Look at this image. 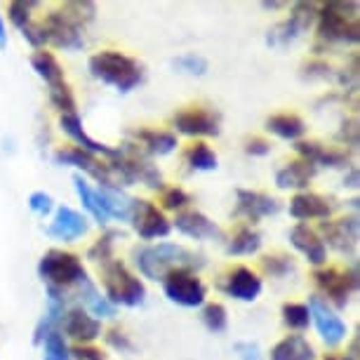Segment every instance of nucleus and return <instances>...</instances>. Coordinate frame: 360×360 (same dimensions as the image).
<instances>
[{"label": "nucleus", "mask_w": 360, "mask_h": 360, "mask_svg": "<svg viewBox=\"0 0 360 360\" xmlns=\"http://www.w3.org/2000/svg\"><path fill=\"white\" fill-rule=\"evenodd\" d=\"M132 257H134V266L148 281H162L174 269L195 271L205 264L200 255L191 252L184 245H176V243H155V245L134 248Z\"/></svg>", "instance_id": "1"}, {"label": "nucleus", "mask_w": 360, "mask_h": 360, "mask_svg": "<svg viewBox=\"0 0 360 360\" xmlns=\"http://www.w3.org/2000/svg\"><path fill=\"white\" fill-rule=\"evenodd\" d=\"M87 66H90L92 78L115 87L120 94L132 92L134 87L144 83V66L120 50H101L92 54Z\"/></svg>", "instance_id": "2"}, {"label": "nucleus", "mask_w": 360, "mask_h": 360, "mask_svg": "<svg viewBox=\"0 0 360 360\" xmlns=\"http://www.w3.org/2000/svg\"><path fill=\"white\" fill-rule=\"evenodd\" d=\"M318 40L328 45L349 43L356 45L360 40V22H358V3H332L318 5Z\"/></svg>", "instance_id": "3"}, {"label": "nucleus", "mask_w": 360, "mask_h": 360, "mask_svg": "<svg viewBox=\"0 0 360 360\" xmlns=\"http://www.w3.org/2000/svg\"><path fill=\"white\" fill-rule=\"evenodd\" d=\"M101 285H104V297L111 307H127L134 309L144 304L146 299V285L141 283L139 276H134L123 262L113 257L111 262L99 266Z\"/></svg>", "instance_id": "4"}, {"label": "nucleus", "mask_w": 360, "mask_h": 360, "mask_svg": "<svg viewBox=\"0 0 360 360\" xmlns=\"http://www.w3.org/2000/svg\"><path fill=\"white\" fill-rule=\"evenodd\" d=\"M38 276L47 288L69 292L87 278V271L78 255L66 250H47L38 262Z\"/></svg>", "instance_id": "5"}, {"label": "nucleus", "mask_w": 360, "mask_h": 360, "mask_svg": "<svg viewBox=\"0 0 360 360\" xmlns=\"http://www.w3.org/2000/svg\"><path fill=\"white\" fill-rule=\"evenodd\" d=\"M38 29L43 33L45 45L59 47L66 52H78L85 47V29L73 22L62 8L47 12L38 22Z\"/></svg>", "instance_id": "6"}, {"label": "nucleus", "mask_w": 360, "mask_h": 360, "mask_svg": "<svg viewBox=\"0 0 360 360\" xmlns=\"http://www.w3.org/2000/svg\"><path fill=\"white\" fill-rule=\"evenodd\" d=\"M316 15H318V3H295L290 17H285L274 29H269L266 45L276 47V50H285L292 43H297L314 26Z\"/></svg>", "instance_id": "7"}, {"label": "nucleus", "mask_w": 360, "mask_h": 360, "mask_svg": "<svg viewBox=\"0 0 360 360\" xmlns=\"http://www.w3.org/2000/svg\"><path fill=\"white\" fill-rule=\"evenodd\" d=\"M160 283H162V292H165V297L172 304H176V307L195 309V307H202V304H205L207 288L195 271L174 269V271H169Z\"/></svg>", "instance_id": "8"}, {"label": "nucleus", "mask_w": 360, "mask_h": 360, "mask_svg": "<svg viewBox=\"0 0 360 360\" xmlns=\"http://www.w3.org/2000/svg\"><path fill=\"white\" fill-rule=\"evenodd\" d=\"M314 281L318 290L323 292L325 302L335 304L337 309H344L351 302V295L358 290V271L356 269H337V266H321L314 271Z\"/></svg>", "instance_id": "9"}, {"label": "nucleus", "mask_w": 360, "mask_h": 360, "mask_svg": "<svg viewBox=\"0 0 360 360\" xmlns=\"http://www.w3.org/2000/svg\"><path fill=\"white\" fill-rule=\"evenodd\" d=\"M172 123L176 132L184 137H219L221 118L217 111H210L205 106H186L174 113Z\"/></svg>", "instance_id": "10"}, {"label": "nucleus", "mask_w": 360, "mask_h": 360, "mask_svg": "<svg viewBox=\"0 0 360 360\" xmlns=\"http://www.w3.org/2000/svg\"><path fill=\"white\" fill-rule=\"evenodd\" d=\"M307 307L311 311V323L316 325V330H318V335H321L323 344L328 346V349H337V346L346 339V335H349L346 323L337 316V311L318 295H314L309 299Z\"/></svg>", "instance_id": "11"}, {"label": "nucleus", "mask_w": 360, "mask_h": 360, "mask_svg": "<svg viewBox=\"0 0 360 360\" xmlns=\"http://www.w3.org/2000/svg\"><path fill=\"white\" fill-rule=\"evenodd\" d=\"M130 224L141 240H155V238H165L172 231V224L165 217V212L148 200L134 198V207L130 214Z\"/></svg>", "instance_id": "12"}, {"label": "nucleus", "mask_w": 360, "mask_h": 360, "mask_svg": "<svg viewBox=\"0 0 360 360\" xmlns=\"http://www.w3.org/2000/svg\"><path fill=\"white\" fill-rule=\"evenodd\" d=\"M90 231V221L85 214H80L78 210H73L69 205H62L54 210V219L47 226V236L54 240H64V243H76L83 236H87Z\"/></svg>", "instance_id": "13"}, {"label": "nucleus", "mask_w": 360, "mask_h": 360, "mask_svg": "<svg viewBox=\"0 0 360 360\" xmlns=\"http://www.w3.org/2000/svg\"><path fill=\"white\" fill-rule=\"evenodd\" d=\"M318 236H323L325 240H328V245L332 250H337L339 255H351L358 245V219L356 217L325 219V221H321V233Z\"/></svg>", "instance_id": "14"}, {"label": "nucleus", "mask_w": 360, "mask_h": 360, "mask_svg": "<svg viewBox=\"0 0 360 360\" xmlns=\"http://www.w3.org/2000/svg\"><path fill=\"white\" fill-rule=\"evenodd\" d=\"M59 330L64 332L62 337H69L76 344H92L94 339L101 337V323L94 316L87 314L83 307L66 309Z\"/></svg>", "instance_id": "15"}, {"label": "nucleus", "mask_w": 360, "mask_h": 360, "mask_svg": "<svg viewBox=\"0 0 360 360\" xmlns=\"http://www.w3.org/2000/svg\"><path fill=\"white\" fill-rule=\"evenodd\" d=\"M54 162H59V165H71V167L83 169V174L92 176V179H97L99 184H113L111 172H108L106 162L99 160L97 155H92V153L83 151V148H78V146L59 148V151L54 153Z\"/></svg>", "instance_id": "16"}, {"label": "nucleus", "mask_w": 360, "mask_h": 360, "mask_svg": "<svg viewBox=\"0 0 360 360\" xmlns=\"http://www.w3.org/2000/svg\"><path fill=\"white\" fill-rule=\"evenodd\" d=\"M59 127H62V132L78 148H83V151L92 153V155H97V158H101V155H104V158L111 160V158H115V153H118V148H113V146H108V144H101V141H97V139H92L90 134L85 132L83 120H80L78 113H64V115H59Z\"/></svg>", "instance_id": "17"}, {"label": "nucleus", "mask_w": 360, "mask_h": 360, "mask_svg": "<svg viewBox=\"0 0 360 360\" xmlns=\"http://www.w3.org/2000/svg\"><path fill=\"white\" fill-rule=\"evenodd\" d=\"M335 212V200L325 198L321 193H311L302 191L297 195H292L290 200V217L297 219L299 224H307L309 219H330Z\"/></svg>", "instance_id": "18"}, {"label": "nucleus", "mask_w": 360, "mask_h": 360, "mask_svg": "<svg viewBox=\"0 0 360 360\" xmlns=\"http://www.w3.org/2000/svg\"><path fill=\"white\" fill-rule=\"evenodd\" d=\"M221 290L226 292L229 297L238 299V302H255L259 299L264 283L257 271L250 266H236L229 271L226 281L221 283Z\"/></svg>", "instance_id": "19"}, {"label": "nucleus", "mask_w": 360, "mask_h": 360, "mask_svg": "<svg viewBox=\"0 0 360 360\" xmlns=\"http://www.w3.org/2000/svg\"><path fill=\"white\" fill-rule=\"evenodd\" d=\"M236 198H238L236 217H245V219L252 221V224L264 219V217L281 212V200L271 198V195H266V193L250 191V188H238Z\"/></svg>", "instance_id": "20"}, {"label": "nucleus", "mask_w": 360, "mask_h": 360, "mask_svg": "<svg viewBox=\"0 0 360 360\" xmlns=\"http://www.w3.org/2000/svg\"><path fill=\"white\" fill-rule=\"evenodd\" d=\"M290 243L297 252H302L309 259V264L314 266H325L328 264V248H325L323 238L318 236V231H314L309 224H295L290 231Z\"/></svg>", "instance_id": "21"}, {"label": "nucleus", "mask_w": 360, "mask_h": 360, "mask_svg": "<svg viewBox=\"0 0 360 360\" xmlns=\"http://www.w3.org/2000/svg\"><path fill=\"white\" fill-rule=\"evenodd\" d=\"M66 309H69V297H66V292L47 288V307H45L43 318H40L36 325V332H33V344L40 346L52 332H59V325H62Z\"/></svg>", "instance_id": "22"}, {"label": "nucleus", "mask_w": 360, "mask_h": 360, "mask_svg": "<svg viewBox=\"0 0 360 360\" xmlns=\"http://www.w3.org/2000/svg\"><path fill=\"white\" fill-rule=\"evenodd\" d=\"M174 229L195 240H224V231L198 210H181L174 219Z\"/></svg>", "instance_id": "23"}, {"label": "nucleus", "mask_w": 360, "mask_h": 360, "mask_svg": "<svg viewBox=\"0 0 360 360\" xmlns=\"http://www.w3.org/2000/svg\"><path fill=\"white\" fill-rule=\"evenodd\" d=\"M318 167L309 160H292L288 165H283L276 172V186L281 191H307V186L311 184V179L316 176Z\"/></svg>", "instance_id": "24"}, {"label": "nucleus", "mask_w": 360, "mask_h": 360, "mask_svg": "<svg viewBox=\"0 0 360 360\" xmlns=\"http://www.w3.org/2000/svg\"><path fill=\"white\" fill-rule=\"evenodd\" d=\"M97 193H99L101 207H104L108 219L130 221V214H132V207H134L132 195H127L123 188L113 186V184H99Z\"/></svg>", "instance_id": "25"}, {"label": "nucleus", "mask_w": 360, "mask_h": 360, "mask_svg": "<svg viewBox=\"0 0 360 360\" xmlns=\"http://www.w3.org/2000/svg\"><path fill=\"white\" fill-rule=\"evenodd\" d=\"M295 151L302 155V160H309L314 165L325 167H344L349 162V153L339 151V148H328L321 141H297Z\"/></svg>", "instance_id": "26"}, {"label": "nucleus", "mask_w": 360, "mask_h": 360, "mask_svg": "<svg viewBox=\"0 0 360 360\" xmlns=\"http://www.w3.org/2000/svg\"><path fill=\"white\" fill-rule=\"evenodd\" d=\"M132 139L141 144V151L151 153V155H169L179 146L176 134L167 130H151V127H139L132 132Z\"/></svg>", "instance_id": "27"}, {"label": "nucleus", "mask_w": 360, "mask_h": 360, "mask_svg": "<svg viewBox=\"0 0 360 360\" xmlns=\"http://www.w3.org/2000/svg\"><path fill=\"white\" fill-rule=\"evenodd\" d=\"M76 297L83 302V309L87 311L90 316H94L99 321V318H113L115 316V307L106 302V297L101 295L97 290V285L92 283V278L87 276L83 283L76 288Z\"/></svg>", "instance_id": "28"}, {"label": "nucleus", "mask_w": 360, "mask_h": 360, "mask_svg": "<svg viewBox=\"0 0 360 360\" xmlns=\"http://www.w3.org/2000/svg\"><path fill=\"white\" fill-rule=\"evenodd\" d=\"M269 360H316V349L302 335H288L271 349Z\"/></svg>", "instance_id": "29"}, {"label": "nucleus", "mask_w": 360, "mask_h": 360, "mask_svg": "<svg viewBox=\"0 0 360 360\" xmlns=\"http://www.w3.org/2000/svg\"><path fill=\"white\" fill-rule=\"evenodd\" d=\"M31 66H33V71L38 73V78H40V80H45V85L50 87V90H52V87H57V85L66 83L62 64H59V59L54 57L52 52H47V50L33 52Z\"/></svg>", "instance_id": "30"}, {"label": "nucleus", "mask_w": 360, "mask_h": 360, "mask_svg": "<svg viewBox=\"0 0 360 360\" xmlns=\"http://www.w3.org/2000/svg\"><path fill=\"white\" fill-rule=\"evenodd\" d=\"M266 130L281 139L299 141L304 137V132H307V125H304V120L297 113H276L266 118Z\"/></svg>", "instance_id": "31"}, {"label": "nucleus", "mask_w": 360, "mask_h": 360, "mask_svg": "<svg viewBox=\"0 0 360 360\" xmlns=\"http://www.w3.org/2000/svg\"><path fill=\"white\" fill-rule=\"evenodd\" d=\"M73 186H76V193H78L80 202H83V207L87 210V214H90L99 226H106L111 219H108L104 207H101L97 188H92L90 184H87V179L83 174H73Z\"/></svg>", "instance_id": "32"}, {"label": "nucleus", "mask_w": 360, "mask_h": 360, "mask_svg": "<svg viewBox=\"0 0 360 360\" xmlns=\"http://www.w3.org/2000/svg\"><path fill=\"white\" fill-rule=\"evenodd\" d=\"M262 233L255 231L252 226H240L231 236L229 245H226V252L233 255V257H250V255H257L262 250Z\"/></svg>", "instance_id": "33"}, {"label": "nucleus", "mask_w": 360, "mask_h": 360, "mask_svg": "<svg viewBox=\"0 0 360 360\" xmlns=\"http://www.w3.org/2000/svg\"><path fill=\"white\" fill-rule=\"evenodd\" d=\"M184 160L195 172H214L219 167V158H217V153L205 141H195V144L188 146L184 151Z\"/></svg>", "instance_id": "34"}, {"label": "nucleus", "mask_w": 360, "mask_h": 360, "mask_svg": "<svg viewBox=\"0 0 360 360\" xmlns=\"http://www.w3.org/2000/svg\"><path fill=\"white\" fill-rule=\"evenodd\" d=\"M36 8H40V3H36V0H12L8 5V17L12 26L24 33L33 24V10Z\"/></svg>", "instance_id": "35"}, {"label": "nucleus", "mask_w": 360, "mask_h": 360, "mask_svg": "<svg viewBox=\"0 0 360 360\" xmlns=\"http://www.w3.org/2000/svg\"><path fill=\"white\" fill-rule=\"evenodd\" d=\"M281 316H283V323L288 325L290 330L304 332L311 325V311H309L307 304H299V302L283 304Z\"/></svg>", "instance_id": "36"}, {"label": "nucleus", "mask_w": 360, "mask_h": 360, "mask_svg": "<svg viewBox=\"0 0 360 360\" xmlns=\"http://www.w3.org/2000/svg\"><path fill=\"white\" fill-rule=\"evenodd\" d=\"M120 238L118 231H106L104 236L97 238V243L87 250V259L94 262V264H106L113 259V248H115V240Z\"/></svg>", "instance_id": "37"}, {"label": "nucleus", "mask_w": 360, "mask_h": 360, "mask_svg": "<svg viewBox=\"0 0 360 360\" xmlns=\"http://www.w3.org/2000/svg\"><path fill=\"white\" fill-rule=\"evenodd\" d=\"M172 66L179 73H186V76H205L210 71V62L202 54L198 52H186V54H179L176 59H172Z\"/></svg>", "instance_id": "38"}, {"label": "nucleus", "mask_w": 360, "mask_h": 360, "mask_svg": "<svg viewBox=\"0 0 360 360\" xmlns=\"http://www.w3.org/2000/svg\"><path fill=\"white\" fill-rule=\"evenodd\" d=\"M59 8H62L73 22L83 26V29L87 24H92L94 15H97V5L90 3V0H69V3H62Z\"/></svg>", "instance_id": "39"}, {"label": "nucleus", "mask_w": 360, "mask_h": 360, "mask_svg": "<svg viewBox=\"0 0 360 360\" xmlns=\"http://www.w3.org/2000/svg\"><path fill=\"white\" fill-rule=\"evenodd\" d=\"M202 323L210 332L219 335V332H226L229 328V314H226V307L219 302H210L202 307Z\"/></svg>", "instance_id": "40"}, {"label": "nucleus", "mask_w": 360, "mask_h": 360, "mask_svg": "<svg viewBox=\"0 0 360 360\" xmlns=\"http://www.w3.org/2000/svg\"><path fill=\"white\" fill-rule=\"evenodd\" d=\"M262 271L271 278H285L288 274L295 271V262L288 255H266L262 257Z\"/></svg>", "instance_id": "41"}, {"label": "nucleus", "mask_w": 360, "mask_h": 360, "mask_svg": "<svg viewBox=\"0 0 360 360\" xmlns=\"http://www.w3.org/2000/svg\"><path fill=\"white\" fill-rule=\"evenodd\" d=\"M50 104L57 108L59 113H76V97L69 83H62L50 90Z\"/></svg>", "instance_id": "42"}, {"label": "nucleus", "mask_w": 360, "mask_h": 360, "mask_svg": "<svg viewBox=\"0 0 360 360\" xmlns=\"http://www.w3.org/2000/svg\"><path fill=\"white\" fill-rule=\"evenodd\" d=\"M40 346H43V360H71L69 346H66L62 332H52Z\"/></svg>", "instance_id": "43"}, {"label": "nucleus", "mask_w": 360, "mask_h": 360, "mask_svg": "<svg viewBox=\"0 0 360 360\" xmlns=\"http://www.w3.org/2000/svg\"><path fill=\"white\" fill-rule=\"evenodd\" d=\"M162 207L165 210H172V212H181L188 202H191V195H188L184 188H162Z\"/></svg>", "instance_id": "44"}, {"label": "nucleus", "mask_w": 360, "mask_h": 360, "mask_svg": "<svg viewBox=\"0 0 360 360\" xmlns=\"http://www.w3.org/2000/svg\"><path fill=\"white\" fill-rule=\"evenodd\" d=\"M104 337H106V344L111 346V349L120 351V353H134V344H132L130 335H125L120 328H111Z\"/></svg>", "instance_id": "45"}, {"label": "nucleus", "mask_w": 360, "mask_h": 360, "mask_svg": "<svg viewBox=\"0 0 360 360\" xmlns=\"http://www.w3.org/2000/svg\"><path fill=\"white\" fill-rule=\"evenodd\" d=\"M29 210H31V212L40 214V217L50 214L52 210H54L52 195H50V193H45V191H33V193L29 195Z\"/></svg>", "instance_id": "46"}, {"label": "nucleus", "mask_w": 360, "mask_h": 360, "mask_svg": "<svg viewBox=\"0 0 360 360\" xmlns=\"http://www.w3.org/2000/svg\"><path fill=\"white\" fill-rule=\"evenodd\" d=\"M69 353H71V360H106L104 353L92 344H73Z\"/></svg>", "instance_id": "47"}, {"label": "nucleus", "mask_w": 360, "mask_h": 360, "mask_svg": "<svg viewBox=\"0 0 360 360\" xmlns=\"http://www.w3.org/2000/svg\"><path fill=\"white\" fill-rule=\"evenodd\" d=\"M337 139L342 141L344 146L349 148H356L358 146V120L351 118V120H344L342 123V130H339Z\"/></svg>", "instance_id": "48"}, {"label": "nucleus", "mask_w": 360, "mask_h": 360, "mask_svg": "<svg viewBox=\"0 0 360 360\" xmlns=\"http://www.w3.org/2000/svg\"><path fill=\"white\" fill-rule=\"evenodd\" d=\"M233 351L238 360H264V353L257 342H236Z\"/></svg>", "instance_id": "49"}, {"label": "nucleus", "mask_w": 360, "mask_h": 360, "mask_svg": "<svg viewBox=\"0 0 360 360\" xmlns=\"http://www.w3.org/2000/svg\"><path fill=\"white\" fill-rule=\"evenodd\" d=\"M245 153L248 155H255V158H262V155H269L271 153V141L264 139V137H250L245 139Z\"/></svg>", "instance_id": "50"}, {"label": "nucleus", "mask_w": 360, "mask_h": 360, "mask_svg": "<svg viewBox=\"0 0 360 360\" xmlns=\"http://www.w3.org/2000/svg\"><path fill=\"white\" fill-rule=\"evenodd\" d=\"M304 78L316 80V78H330L332 76V66L328 62H309L304 66Z\"/></svg>", "instance_id": "51"}, {"label": "nucleus", "mask_w": 360, "mask_h": 360, "mask_svg": "<svg viewBox=\"0 0 360 360\" xmlns=\"http://www.w3.org/2000/svg\"><path fill=\"white\" fill-rule=\"evenodd\" d=\"M5 47H8V24L0 17V50H5Z\"/></svg>", "instance_id": "52"}, {"label": "nucleus", "mask_w": 360, "mask_h": 360, "mask_svg": "<svg viewBox=\"0 0 360 360\" xmlns=\"http://www.w3.org/2000/svg\"><path fill=\"white\" fill-rule=\"evenodd\" d=\"M344 360H358V337H353V342L349 346V353L344 356Z\"/></svg>", "instance_id": "53"}, {"label": "nucleus", "mask_w": 360, "mask_h": 360, "mask_svg": "<svg viewBox=\"0 0 360 360\" xmlns=\"http://www.w3.org/2000/svg\"><path fill=\"white\" fill-rule=\"evenodd\" d=\"M323 360H344V358H339V356H325Z\"/></svg>", "instance_id": "54"}]
</instances>
